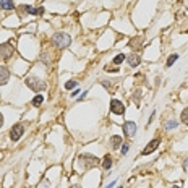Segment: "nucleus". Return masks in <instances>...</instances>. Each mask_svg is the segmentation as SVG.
Returning <instances> with one entry per match:
<instances>
[{"mask_svg": "<svg viewBox=\"0 0 188 188\" xmlns=\"http://www.w3.org/2000/svg\"><path fill=\"white\" fill-rule=\"evenodd\" d=\"M23 133H24L23 123H15V125L12 127V130H10V139H12V141H20L21 136H23Z\"/></svg>", "mask_w": 188, "mask_h": 188, "instance_id": "obj_4", "label": "nucleus"}, {"mask_svg": "<svg viewBox=\"0 0 188 188\" xmlns=\"http://www.w3.org/2000/svg\"><path fill=\"white\" fill-rule=\"evenodd\" d=\"M24 10H26L28 13H31V15L44 13V8H34V7H31V5H26V7H24Z\"/></svg>", "mask_w": 188, "mask_h": 188, "instance_id": "obj_13", "label": "nucleus"}, {"mask_svg": "<svg viewBox=\"0 0 188 188\" xmlns=\"http://www.w3.org/2000/svg\"><path fill=\"white\" fill-rule=\"evenodd\" d=\"M125 59H127V57H125L123 54H118V55H115V59H114V63H115V65H120L122 62H125Z\"/></svg>", "mask_w": 188, "mask_h": 188, "instance_id": "obj_19", "label": "nucleus"}, {"mask_svg": "<svg viewBox=\"0 0 188 188\" xmlns=\"http://www.w3.org/2000/svg\"><path fill=\"white\" fill-rule=\"evenodd\" d=\"M80 162L83 164L81 167L84 169H89V167H92V165H97L99 164V159L96 157V156H91V154H81L80 156Z\"/></svg>", "mask_w": 188, "mask_h": 188, "instance_id": "obj_3", "label": "nucleus"}, {"mask_svg": "<svg viewBox=\"0 0 188 188\" xmlns=\"http://www.w3.org/2000/svg\"><path fill=\"white\" fill-rule=\"evenodd\" d=\"M133 99H135V102H136V104H138V102H139V99H141V91H136V92H135V96H133Z\"/></svg>", "mask_w": 188, "mask_h": 188, "instance_id": "obj_22", "label": "nucleus"}, {"mask_svg": "<svg viewBox=\"0 0 188 188\" xmlns=\"http://www.w3.org/2000/svg\"><path fill=\"white\" fill-rule=\"evenodd\" d=\"M3 122H5V120H3V115H2V114H0V128H2V127H3Z\"/></svg>", "mask_w": 188, "mask_h": 188, "instance_id": "obj_23", "label": "nucleus"}, {"mask_svg": "<svg viewBox=\"0 0 188 188\" xmlns=\"http://www.w3.org/2000/svg\"><path fill=\"white\" fill-rule=\"evenodd\" d=\"M0 8L2 10H15V3H13V0H0Z\"/></svg>", "mask_w": 188, "mask_h": 188, "instance_id": "obj_12", "label": "nucleus"}, {"mask_svg": "<svg viewBox=\"0 0 188 188\" xmlns=\"http://www.w3.org/2000/svg\"><path fill=\"white\" fill-rule=\"evenodd\" d=\"M8 80H10V70L3 65H0V86L2 84H7Z\"/></svg>", "mask_w": 188, "mask_h": 188, "instance_id": "obj_9", "label": "nucleus"}, {"mask_svg": "<svg viewBox=\"0 0 188 188\" xmlns=\"http://www.w3.org/2000/svg\"><path fill=\"white\" fill-rule=\"evenodd\" d=\"M183 169H185V170H188V159H185V162H183Z\"/></svg>", "mask_w": 188, "mask_h": 188, "instance_id": "obj_24", "label": "nucleus"}, {"mask_svg": "<svg viewBox=\"0 0 188 188\" xmlns=\"http://www.w3.org/2000/svg\"><path fill=\"white\" fill-rule=\"evenodd\" d=\"M159 143H161V139H159V138H154L153 141H149L148 146L143 149V151H141V153H143V156H148V154H151L153 151H156L157 146H159Z\"/></svg>", "mask_w": 188, "mask_h": 188, "instance_id": "obj_8", "label": "nucleus"}, {"mask_svg": "<svg viewBox=\"0 0 188 188\" xmlns=\"http://www.w3.org/2000/svg\"><path fill=\"white\" fill-rule=\"evenodd\" d=\"M15 52V47L12 42H3L0 44V57L2 59H10Z\"/></svg>", "mask_w": 188, "mask_h": 188, "instance_id": "obj_5", "label": "nucleus"}, {"mask_svg": "<svg viewBox=\"0 0 188 188\" xmlns=\"http://www.w3.org/2000/svg\"><path fill=\"white\" fill-rule=\"evenodd\" d=\"M110 112L115 115H123L125 114V106L123 102H120L118 99H112L110 101Z\"/></svg>", "mask_w": 188, "mask_h": 188, "instance_id": "obj_6", "label": "nucleus"}, {"mask_svg": "<svg viewBox=\"0 0 188 188\" xmlns=\"http://www.w3.org/2000/svg\"><path fill=\"white\" fill-rule=\"evenodd\" d=\"M24 83H26V86L29 88V89H33L34 92H42V91L47 89V84L42 80L36 78V76H26Z\"/></svg>", "mask_w": 188, "mask_h": 188, "instance_id": "obj_1", "label": "nucleus"}, {"mask_svg": "<svg viewBox=\"0 0 188 188\" xmlns=\"http://www.w3.org/2000/svg\"><path fill=\"white\" fill-rule=\"evenodd\" d=\"M71 42V37L65 33H55L52 36V44L57 47V49H65V47H68Z\"/></svg>", "mask_w": 188, "mask_h": 188, "instance_id": "obj_2", "label": "nucleus"}, {"mask_svg": "<svg viewBox=\"0 0 188 188\" xmlns=\"http://www.w3.org/2000/svg\"><path fill=\"white\" fill-rule=\"evenodd\" d=\"M114 185H115V182H110L107 186H104V188H114Z\"/></svg>", "mask_w": 188, "mask_h": 188, "instance_id": "obj_25", "label": "nucleus"}, {"mask_svg": "<svg viewBox=\"0 0 188 188\" xmlns=\"http://www.w3.org/2000/svg\"><path fill=\"white\" fill-rule=\"evenodd\" d=\"M110 167H112V157H110V156H106L104 161H102V169H104V170H109Z\"/></svg>", "mask_w": 188, "mask_h": 188, "instance_id": "obj_14", "label": "nucleus"}, {"mask_svg": "<svg viewBox=\"0 0 188 188\" xmlns=\"http://www.w3.org/2000/svg\"><path fill=\"white\" fill-rule=\"evenodd\" d=\"M78 86V81H75V80H71V81H67L65 83V89H75Z\"/></svg>", "mask_w": 188, "mask_h": 188, "instance_id": "obj_18", "label": "nucleus"}, {"mask_svg": "<svg viewBox=\"0 0 188 188\" xmlns=\"http://www.w3.org/2000/svg\"><path fill=\"white\" fill-rule=\"evenodd\" d=\"M42 102H44V96H42V94H37V96L33 99V106L34 107H39Z\"/></svg>", "mask_w": 188, "mask_h": 188, "instance_id": "obj_15", "label": "nucleus"}, {"mask_svg": "<svg viewBox=\"0 0 188 188\" xmlns=\"http://www.w3.org/2000/svg\"><path fill=\"white\" fill-rule=\"evenodd\" d=\"M172 188H182V186H180V185H174Z\"/></svg>", "mask_w": 188, "mask_h": 188, "instance_id": "obj_26", "label": "nucleus"}, {"mask_svg": "<svg viewBox=\"0 0 188 188\" xmlns=\"http://www.w3.org/2000/svg\"><path fill=\"white\" fill-rule=\"evenodd\" d=\"M122 144H123V138H122L120 135H114V136H110V146L114 148V149H118Z\"/></svg>", "mask_w": 188, "mask_h": 188, "instance_id": "obj_11", "label": "nucleus"}, {"mask_svg": "<svg viewBox=\"0 0 188 188\" xmlns=\"http://www.w3.org/2000/svg\"><path fill=\"white\" fill-rule=\"evenodd\" d=\"M177 59H178V55H177V54H172L170 57L167 59V63H165V67H167V68H169V67H172V65L177 62Z\"/></svg>", "mask_w": 188, "mask_h": 188, "instance_id": "obj_16", "label": "nucleus"}, {"mask_svg": "<svg viewBox=\"0 0 188 188\" xmlns=\"http://www.w3.org/2000/svg\"><path fill=\"white\" fill-rule=\"evenodd\" d=\"M180 120H182V123L188 125V107H185L182 110V115H180Z\"/></svg>", "mask_w": 188, "mask_h": 188, "instance_id": "obj_17", "label": "nucleus"}, {"mask_svg": "<svg viewBox=\"0 0 188 188\" xmlns=\"http://www.w3.org/2000/svg\"><path fill=\"white\" fill-rule=\"evenodd\" d=\"M128 148H130V144H127V143L122 144V154H127L128 153Z\"/></svg>", "mask_w": 188, "mask_h": 188, "instance_id": "obj_21", "label": "nucleus"}, {"mask_svg": "<svg viewBox=\"0 0 188 188\" xmlns=\"http://www.w3.org/2000/svg\"><path fill=\"white\" fill-rule=\"evenodd\" d=\"M122 128H123V133H125L127 136H130V138L136 135V123H135V122H131V120L125 122Z\"/></svg>", "mask_w": 188, "mask_h": 188, "instance_id": "obj_7", "label": "nucleus"}, {"mask_svg": "<svg viewBox=\"0 0 188 188\" xmlns=\"http://www.w3.org/2000/svg\"><path fill=\"white\" fill-rule=\"evenodd\" d=\"M127 62H128V65H130L131 68H135V67H138V65L141 63V57H139L138 54H131V55H128Z\"/></svg>", "mask_w": 188, "mask_h": 188, "instance_id": "obj_10", "label": "nucleus"}, {"mask_svg": "<svg viewBox=\"0 0 188 188\" xmlns=\"http://www.w3.org/2000/svg\"><path fill=\"white\" fill-rule=\"evenodd\" d=\"M178 125V122L177 120H169L167 123H165V130H170V128H177Z\"/></svg>", "mask_w": 188, "mask_h": 188, "instance_id": "obj_20", "label": "nucleus"}, {"mask_svg": "<svg viewBox=\"0 0 188 188\" xmlns=\"http://www.w3.org/2000/svg\"><path fill=\"white\" fill-rule=\"evenodd\" d=\"M118 188H123V186H118Z\"/></svg>", "mask_w": 188, "mask_h": 188, "instance_id": "obj_27", "label": "nucleus"}]
</instances>
